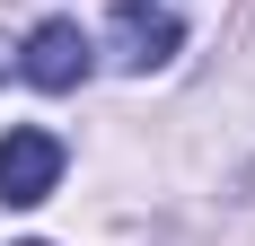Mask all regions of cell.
I'll list each match as a JSON object with an SVG mask.
<instances>
[{
	"mask_svg": "<svg viewBox=\"0 0 255 246\" xmlns=\"http://www.w3.org/2000/svg\"><path fill=\"white\" fill-rule=\"evenodd\" d=\"M53 185H62V141L35 132V123H18V132L0 141V202H9V211H35Z\"/></svg>",
	"mask_w": 255,
	"mask_h": 246,
	"instance_id": "cell-1",
	"label": "cell"
},
{
	"mask_svg": "<svg viewBox=\"0 0 255 246\" xmlns=\"http://www.w3.org/2000/svg\"><path fill=\"white\" fill-rule=\"evenodd\" d=\"M88 35H79V18H44L35 26V35H26V53H18V71H26V88H53V97H62V88H79V79H88Z\"/></svg>",
	"mask_w": 255,
	"mask_h": 246,
	"instance_id": "cell-2",
	"label": "cell"
},
{
	"mask_svg": "<svg viewBox=\"0 0 255 246\" xmlns=\"http://www.w3.org/2000/svg\"><path fill=\"white\" fill-rule=\"evenodd\" d=\"M176 44H185L176 9H150V0H115V62H124V71H158Z\"/></svg>",
	"mask_w": 255,
	"mask_h": 246,
	"instance_id": "cell-3",
	"label": "cell"
}]
</instances>
